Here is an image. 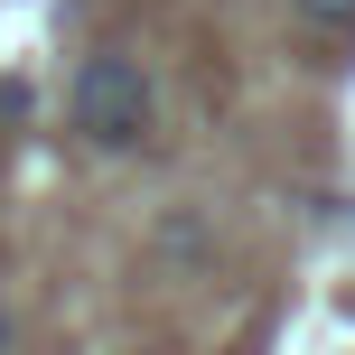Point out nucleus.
Here are the masks:
<instances>
[{
    "label": "nucleus",
    "mask_w": 355,
    "mask_h": 355,
    "mask_svg": "<svg viewBox=\"0 0 355 355\" xmlns=\"http://www.w3.org/2000/svg\"><path fill=\"white\" fill-rule=\"evenodd\" d=\"M66 122L85 150H141L159 131V85L141 56H85L66 85Z\"/></svg>",
    "instance_id": "f257e3e1"
},
{
    "label": "nucleus",
    "mask_w": 355,
    "mask_h": 355,
    "mask_svg": "<svg viewBox=\"0 0 355 355\" xmlns=\"http://www.w3.org/2000/svg\"><path fill=\"white\" fill-rule=\"evenodd\" d=\"M10 337H19V327H10V309H0V355H10Z\"/></svg>",
    "instance_id": "7ed1b4c3"
},
{
    "label": "nucleus",
    "mask_w": 355,
    "mask_h": 355,
    "mask_svg": "<svg viewBox=\"0 0 355 355\" xmlns=\"http://www.w3.org/2000/svg\"><path fill=\"white\" fill-rule=\"evenodd\" d=\"M290 19L309 37H355V0H290Z\"/></svg>",
    "instance_id": "f03ea898"
}]
</instances>
